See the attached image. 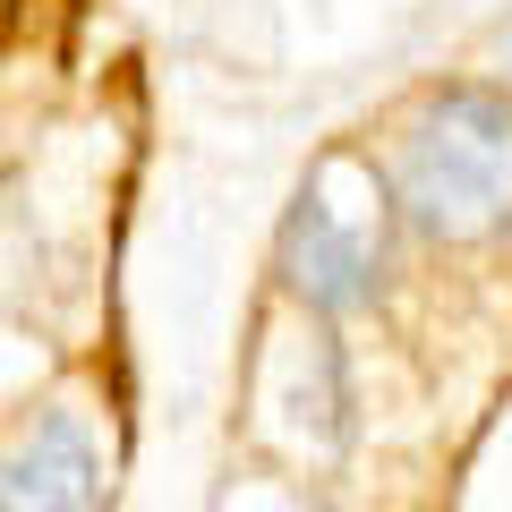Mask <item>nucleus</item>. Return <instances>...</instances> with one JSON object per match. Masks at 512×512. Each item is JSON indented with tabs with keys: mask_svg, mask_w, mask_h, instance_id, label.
Wrapping results in <instances>:
<instances>
[{
	"mask_svg": "<svg viewBox=\"0 0 512 512\" xmlns=\"http://www.w3.org/2000/svg\"><path fill=\"white\" fill-rule=\"evenodd\" d=\"M393 197L436 239H487L512 222V94L444 86L402 128Z\"/></svg>",
	"mask_w": 512,
	"mask_h": 512,
	"instance_id": "f257e3e1",
	"label": "nucleus"
},
{
	"mask_svg": "<svg viewBox=\"0 0 512 512\" xmlns=\"http://www.w3.org/2000/svg\"><path fill=\"white\" fill-rule=\"evenodd\" d=\"M282 282L291 299H308L316 316H359L376 299V248L333 214L325 197H299L282 222Z\"/></svg>",
	"mask_w": 512,
	"mask_h": 512,
	"instance_id": "f03ea898",
	"label": "nucleus"
},
{
	"mask_svg": "<svg viewBox=\"0 0 512 512\" xmlns=\"http://www.w3.org/2000/svg\"><path fill=\"white\" fill-rule=\"evenodd\" d=\"M0 504H35V512L103 504V453L77 410H43V427L0 461Z\"/></svg>",
	"mask_w": 512,
	"mask_h": 512,
	"instance_id": "7ed1b4c3",
	"label": "nucleus"
}]
</instances>
